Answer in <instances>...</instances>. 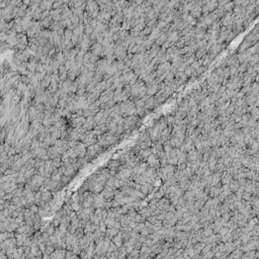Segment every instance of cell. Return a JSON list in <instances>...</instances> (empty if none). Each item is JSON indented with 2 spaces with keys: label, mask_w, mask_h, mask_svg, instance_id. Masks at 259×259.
<instances>
[{
  "label": "cell",
  "mask_w": 259,
  "mask_h": 259,
  "mask_svg": "<svg viewBox=\"0 0 259 259\" xmlns=\"http://www.w3.org/2000/svg\"><path fill=\"white\" fill-rule=\"evenodd\" d=\"M72 180V177L71 176H68V175H64L62 176V179H61V182H62V184H63V186L64 185H67L68 183H69V182Z\"/></svg>",
  "instance_id": "cell-5"
},
{
  "label": "cell",
  "mask_w": 259,
  "mask_h": 259,
  "mask_svg": "<svg viewBox=\"0 0 259 259\" xmlns=\"http://www.w3.org/2000/svg\"><path fill=\"white\" fill-rule=\"evenodd\" d=\"M141 153H142V156L143 157H147L149 155V151L148 150H147V151H142Z\"/></svg>",
  "instance_id": "cell-6"
},
{
  "label": "cell",
  "mask_w": 259,
  "mask_h": 259,
  "mask_svg": "<svg viewBox=\"0 0 259 259\" xmlns=\"http://www.w3.org/2000/svg\"><path fill=\"white\" fill-rule=\"evenodd\" d=\"M119 229H118V228H114V227H113V228H107V230H106V232H105V235H106V237H107V238H110V239H113V237H116V235H118V234L119 233Z\"/></svg>",
  "instance_id": "cell-2"
},
{
  "label": "cell",
  "mask_w": 259,
  "mask_h": 259,
  "mask_svg": "<svg viewBox=\"0 0 259 259\" xmlns=\"http://www.w3.org/2000/svg\"><path fill=\"white\" fill-rule=\"evenodd\" d=\"M86 122V119L83 118H81V116H78V118H75V119H73V121H72V122H71V126H72L73 128H79V127H82L83 125H84V122Z\"/></svg>",
  "instance_id": "cell-1"
},
{
  "label": "cell",
  "mask_w": 259,
  "mask_h": 259,
  "mask_svg": "<svg viewBox=\"0 0 259 259\" xmlns=\"http://www.w3.org/2000/svg\"><path fill=\"white\" fill-rule=\"evenodd\" d=\"M113 243L116 245L119 248L122 246V242H124V237H122V232L119 231V233L116 237H113Z\"/></svg>",
  "instance_id": "cell-3"
},
{
  "label": "cell",
  "mask_w": 259,
  "mask_h": 259,
  "mask_svg": "<svg viewBox=\"0 0 259 259\" xmlns=\"http://www.w3.org/2000/svg\"><path fill=\"white\" fill-rule=\"evenodd\" d=\"M95 124H96V122H95L94 119H92L91 116H90V119H86V122H84L83 128H84V129H86V130H92V129L94 128Z\"/></svg>",
  "instance_id": "cell-4"
}]
</instances>
